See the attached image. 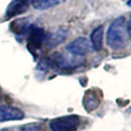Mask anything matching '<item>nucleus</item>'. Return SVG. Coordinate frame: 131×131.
<instances>
[{"label":"nucleus","mask_w":131,"mask_h":131,"mask_svg":"<svg viewBox=\"0 0 131 131\" xmlns=\"http://www.w3.org/2000/svg\"><path fill=\"white\" fill-rule=\"evenodd\" d=\"M35 25L32 24L31 20L27 17H21L17 20L13 21L9 25V29L14 32L15 35H25L29 34L30 30L34 28Z\"/></svg>","instance_id":"9"},{"label":"nucleus","mask_w":131,"mask_h":131,"mask_svg":"<svg viewBox=\"0 0 131 131\" xmlns=\"http://www.w3.org/2000/svg\"><path fill=\"white\" fill-rule=\"evenodd\" d=\"M102 37H104V27L99 25L91 34V48L94 51H101L102 48Z\"/></svg>","instance_id":"11"},{"label":"nucleus","mask_w":131,"mask_h":131,"mask_svg":"<svg viewBox=\"0 0 131 131\" xmlns=\"http://www.w3.org/2000/svg\"><path fill=\"white\" fill-rule=\"evenodd\" d=\"M68 29L64 27L54 28V29L50 30L47 34H45V39H44V44L48 50L57 47L58 45L62 43L66 38H67Z\"/></svg>","instance_id":"4"},{"label":"nucleus","mask_w":131,"mask_h":131,"mask_svg":"<svg viewBox=\"0 0 131 131\" xmlns=\"http://www.w3.org/2000/svg\"><path fill=\"white\" fill-rule=\"evenodd\" d=\"M1 131H8V130H1Z\"/></svg>","instance_id":"14"},{"label":"nucleus","mask_w":131,"mask_h":131,"mask_svg":"<svg viewBox=\"0 0 131 131\" xmlns=\"http://www.w3.org/2000/svg\"><path fill=\"white\" fill-rule=\"evenodd\" d=\"M24 117V113L17 107L0 106V122L7 121H17Z\"/></svg>","instance_id":"8"},{"label":"nucleus","mask_w":131,"mask_h":131,"mask_svg":"<svg viewBox=\"0 0 131 131\" xmlns=\"http://www.w3.org/2000/svg\"><path fill=\"white\" fill-rule=\"evenodd\" d=\"M67 0H32V6L34 8L39 9V10H44V9L53 8L55 6L63 4Z\"/></svg>","instance_id":"12"},{"label":"nucleus","mask_w":131,"mask_h":131,"mask_svg":"<svg viewBox=\"0 0 131 131\" xmlns=\"http://www.w3.org/2000/svg\"><path fill=\"white\" fill-rule=\"evenodd\" d=\"M66 51L72 55L83 58L91 51V44L84 37H78L66 46Z\"/></svg>","instance_id":"5"},{"label":"nucleus","mask_w":131,"mask_h":131,"mask_svg":"<svg viewBox=\"0 0 131 131\" xmlns=\"http://www.w3.org/2000/svg\"><path fill=\"white\" fill-rule=\"evenodd\" d=\"M130 36V25L123 16L112 22L107 31V44L113 50H122L128 45Z\"/></svg>","instance_id":"1"},{"label":"nucleus","mask_w":131,"mask_h":131,"mask_svg":"<svg viewBox=\"0 0 131 131\" xmlns=\"http://www.w3.org/2000/svg\"><path fill=\"white\" fill-rule=\"evenodd\" d=\"M16 131H44L41 130V128L37 124H31V125H24V127L20 128Z\"/></svg>","instance_id":"13"},{"label":"nucleus","mask_w":131,"mask_h":131,"mask_svg":"<svg viewBox=\"0 0 131 131\" xmlns=\"http://www.w3.org/2000/svg\"><path fill=\"white\" fill-rule=\"evenodd\" d=\"M30 5V0H13L9 4L8 8H7L6 15L7 16H15L23 14L28 9Z\"/></svg>","instance_id":"10"},{"label":"nucleus","mask_w":131,"mask_h":131,"mask_svg":"<svg viewBox=\"0 0 131 131\" xmlns=\"http://www.w3.org/2000/svg\"><path fill=\"white\" fill-rule=\"evenodd\" d=\"M79 125L77 115H67L51 121L50 128L52 131H76Z\"/></svg>","instance_id":"3"},{"label":"nucleus","mask_w":131,"mask_h":131,"mask_svg":"<svg viewBox=\"0 0 131 131\" xmlns=\"http://www.w3.org/2000/svg\"><path fill=\"white\" fill-rule=\"evenodd\" d=\"M51 62L52 69L58 68V69H62V70H70V69H75V68L79 67L84 63V60L82 57H76L72 55L70 53H54L51 57L47 58Z\"/></svg>","instance_id":"2"},{"label":"nucleus","mask_w":131,"mask_h":131,"mask_svg":"<svg viewBox=\"0 0 131 131\" xmlns=\"http://www.w3.org/2000/svg\"><path fill=\"white\" fill-rule=\"evenodd\" d=\"M45 39V31L41 28L34 27L29 32V38H28V48L34 55L38 53L40 47L44 44Z\"/></svg>","instance_id":"6"},{"label":"nucleus","mask_w":131,"mask_h":131,"mask_svg":"<svg viewBox=\"0 0 131 131\" xmlns=\"http://www.w3.org/2000/svg\"><path fill=\"white\" fill-rule=\"evenodd\" d=\"M101 102V93L98 91L97 89H91V90L86 91L84 94L83 105L84 108L88 112H92L98 108V106Z\"/></svg>","instance_id":"7"}]
</instances>
